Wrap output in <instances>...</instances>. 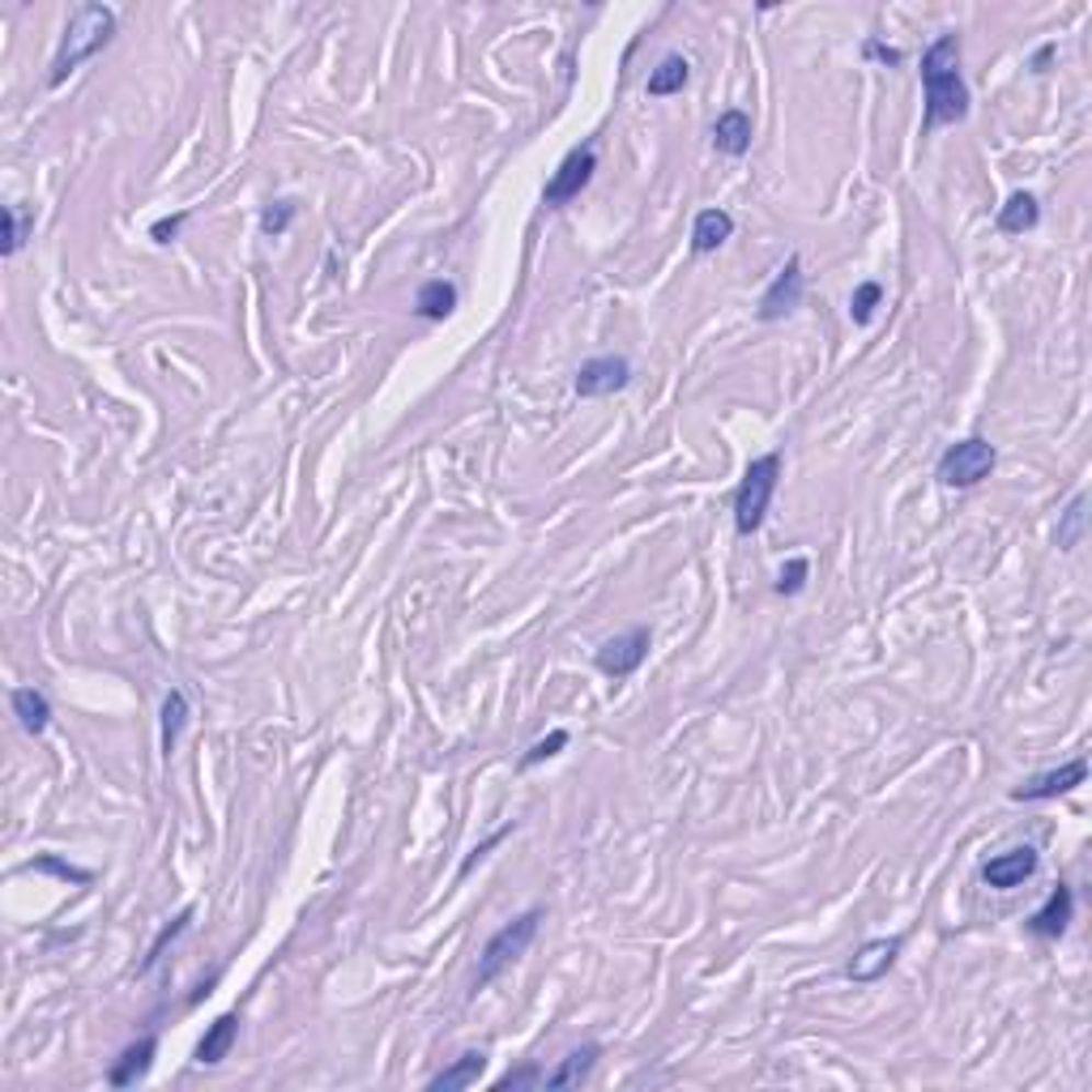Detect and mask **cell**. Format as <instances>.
Wrapping results in <instances>:
<instances>
[{
  "mask_svg": "<svg viewBox=\"0 0 1092 1092\" xmlns=\"http://www.w3.org/2000/svg\"><path fill=\"white\" fill-rule=\"evenodd\" d=\"M922 86H926V116H922L926 133L969 116V86L960 78V35H939L922 52Z\"/></svg>",
  "mask_w": 1092,
  "mask_h": 1092,
  "instance_id": "1",
  "label": "cell"
},
{
  "mask_svg": "<svg viewBox=\"0 0 1092 1092\" xmlns=\"http://www.w3.org/2000/svg\"><path fill=\"white\" fill-rule=\"evenodd\" d=\"M116 35V13L107 4H78L69 26H65V39H60V52L52 60V73H47V86H60L69 73H78L81 65L103 52Z\"/></svg>",
  "mask_w": 1092,
  "mask_h": 1092,
  "instance_id": "2",
  "label": "cell"
},
{
  "mask_svg": "<svg viewBox=\"0 0 1092 1092\" xmlns=\"http://www.w3.org/2000/svg\"><path fill=\"white\" fill-rule=\"evenodd\" d=\"M538 926H543V909H525L521 918H512L504 922L496 935L487 939V947H482V956H478V974H474V990H482V986H491L496 977L504 974L508 965H516L525 952H530V943L538 939Z\"/></svg>",
  "mask_w": 1092,
  "mask_h": 1092,
  "instance_id": "3",
  "label": "cell"
},
{
  "mask_svg": "<svg viewBox=\"0 0 1092 1092\" xmlns=\"http://www.w3.org/2000/svg\"><path fill=\"white\" fill-rule=\"evenodd\" d=\"M781 482V453H764L755 457L747 474H742L739 491H735V530L742 538H751L760 525H764V512L773 504Z\"/></svg>",
  "mask_w": 1092,
  "mask_h": 1092,
  "instance_id": "4",
  "label": "cell"
},
{
  "mask_svg": "<svg viewBox=\"0 0 1092 1092\" xmlns=\"http://www.w3.org/2000/svg\"><path fill=\"white\" fill-rule=\"evenodd\" d=\"M999 466V453L986 435H969L960 444H952L943 457H939V482L943 487H977L981 478H990V469Z\"/></svg>",
  "mask_w": 1092,
  "mask_h": 1092,
  "instance_id": "5",
  "label": "cell"
},
{
  "mask_svg": "<svg viewBox=\"0 0 1092 1092\" xmlns=\"http://www.w3.org/2000/svg\"><path fill=\"white\" fill-rule=\"evenodd\" d=\"M593 171H598V150L593 146H577L572 155L555 167L550 184L543 189V205L546 209H564L568 201H577V196L585 193L589 180H593Z\"/></svg>",
  "mask_w": 1092,
  "mask_h": 1092,
  "instance_id": "6",
  "label": "cell"
},
{
  "mask_svg": "<svg viewBox=\"0 0 1092 1092\" xmlns=\"http://www.w3.org/2000/svg\"><path fill=\"white\" fill-rule=\"evenodd\" d=\"M649 645H653V632H649V627H632L624 636L606 640V645L593 653V666H598L606 679H627V674H636L640 662L649 658Z\"/></svg>",
  "mask_w": 1092,
  "mask_h": 1092,
  "instance_id": "7",
  "label": "cell"
},
{
  "mask_svg": "<svg viewBox=\"0 0 1092 1092\" xmlns=\"http://www.w3.org/2000/svg\"><path fill=\"white\" fill-rule=\"evenodd\" d=\"M798 304H803V261H798V257H789V261L777 270V277L769 282V291L760 295V308H755V316H760L764 325H773V320L794 312Z\"/></svg>",
  "mask_w": 1092,
  "mask_h": 1092,
  "instance_id": "8",
  "label": "cell"
},
{
  "mask_svg": "<svg viewBox=\"0 0 1092 1092\" xmlns=\"http://www.w3.org/2000/svg\"><path fill=\"white\" fill-rule=\"evenodd\" d=\"M1089 777V760H1067L1050 773H1037V777L1020 781L1012 789V803H1042V798H1058V794H1071L1076 785H1084Z\"/></svg>",
  "mask_w": 1092,
  "mask_h": 1092,
  "instance_id": "9",
  "label": "cell"
},
{
  "mask_svg": "<svg viewBox=\"0 0 1092 1092\" xmlns=\"http://www.w3.org/2000/svg\"><path fill=\"white\" fill-rule=\"evenodd\" d=\"M632 385V363L624 354H602L589 359L585 367L577 372V397H611Z\"/></svg>",
  "mask_w": 1092,
  "mask_h": 1092,
  "instance_id": "10",
  "label": "cell"
},
{
  "mask_svg": "<svg viewBox=\"0 0 1092 1092\" xmlns=\"http://www.w3.org/2000/svg\"><path fill=\"white\" fill-rule=\"evenodd\" d=\"M1033 875H1037V850L1033 845H1020V850H1008V854H994L990 862H981V879L990 888H999V892L1020 888Z\"/></svg>",
  "mask_w": 1092,
  "mask_h": 1092,
  "instance_id": "11",
  "label": "cell"
},
{
  "mask_svg": "<svg viewBox=\"0 0 1092 1092\" xmlns=\"http://www.w3.org/2000/svg\"><path fill=\"white\" fill-rule=\"evenodd\" d=\"M900 947H905V939L892 935V939H871V943H862L858 952H854V960L845 965V977L850 981H879V977L888 974L892 965H897Z\"/></svg>",
  "mask_w": 1092,
  "mask_h": 1092,
  "instance_id": "12",
  "label": "cell"
},
{
  "mask_svg": "<svg viewBox=\"0 0 1092 1092\" xmlns=\"http://www.w3.org/2000/svg\"><path fill=\"white\" fill-rule=\"evenodd\" d=\"M1071 913H1076V897H1071L1067 884H1058L1050 892V900L1028 918V931L1037 939H1062L1067 935V926H1071Z\"/></svg>",
  "mask_w": 1092,
  "mask_h": 1092,
  "instance_id": "13",
  "label": "cell"
},
{
  "mask_svg": "<svg viewBox=\"0 0 1092 1092\" xmlns=\"http://www.w3.org/2000/svg\"><path fill=\"white\" fill-rule=\"evenodd\" d=\"M155 1054H158V1037H141V1042H133V1046L116 1058V1067L107 1071V1084H112V1089H133L137 1080H146V1076H150Z\"/></svg>",
  "mask_w": 1092,
  "mask_h": 1092,
  "instance_id": "14",
  "label": "cell"
},
{
  "mask_svg": "<svg viewBox=\"0 0 1092 1092\" xmlns=\"http://www.w3.org/2000/svg\"><path fill=\"white\" fill-rule=\"evenodd\" d=\"M751 137H755V124H751V116L739 112V107L721 112L717 124H713V146H717L721 155H730V158L747 155V150H751Z\"/></svg>",
  "mask_w": 1092,
  "mask_h": 1092,
  "instance_id": "15",
  "label": "cell"
},
{
  "mask_svg": "<svg viewBox=\"0 0 1092 1092\" xmlns=\"http://www.w3.org/2000/svg\"><path fill=\"white\" fill-rule=\"evenodd\" d=\"M598 1058H602V1046H581V1050H572L568 1058H559L555 1071H546L543 1089H577V1084H585L589 1076H593V1067H598Z\"/></svg>",
  "mask_w": 1092,
  "mask_h": 1092,
  "instance_id": "16",
  "label": "cell"
},
{
  "mask_svg": "<svg viewBox=\"0 0 1092 1092\" xmlns=\"http://www.w3.org/2000/svg\"><path fill=\"white\" fill-rule=\"evenodd\" d=\"M235 1037H239V1015L235 1012H227V1015H218L209 1028H205V1037H201V1046H196V1062L201 1067H218L227 1054H231V1046H235Z\"/></svg>",
  "mask_w": 1092,
  "mask_h": 1092,
  "instance_id": "17",
  "label": "cell"
},
{
  "mask_svg": "<svg viewBox=\"0 0 1092 1092\" xmlns=\"http://www.w3.org/2000/svg\"><path fill=\"white\" fill-rule=\"evenodd\" d=\"M735 235V218L726 209H701L692 223V252H717L726 239Z\"/></svg>",
  "mask_w": 1092,
  "mask_h": 1092,
  "instance_id": "18",
  "label": "cell"
},
{
  "mask_svg": "<svg viewBox=\"0 0 1092 1092\" xmlns=\"http://www.w3.org/2000/svg\"><path fill=\"white\" fill-rule=\"evenodd\" d=\"M482 1067H487V1050H466L453 1067H444L440 1076H431V1092H457V1089H469L478 1076H482Z\"/></svg>",
  "mask_w": 1092,
  "mask_h": 1092,
  "instance_id": "19",
  "label": "cell"
},
{
  "mask_svg": "<svg viewBox=\"0 0 1092 1092\" xmlns=\"http://www.w3.org/2000/svg\"><path fill=\"white\" fill-rule=\"evenodd\" d=\"M457 308V286L453 282H444V277H431L419 286V295H414V312L423 316V320H444V316Z\"/></svg>",
  "mask_w": 1092,
  "mask_h": 1092,
  "instance_id": "20",
  "label": "cell"
},
{
  "mask_svg": "<svg viewBox=\"0 0 1092 1092\" xmlns=\"http://www.w3.org/2000/svg\"><path fill=\"white\" fill-rule=\"evenodd\" d=\"M1037 223H1042V205H1037V196L1033 193L1008 196V205L999 209V231L1003 235H1024V231H1033Z\"/></svg>",
  "mask_w": 1092,
  "mask_h": 1092,
  "instance_id": "21",
  "label": "cell"
},
{
  "mask_svg": "<svg viewBox=\"0 0 1092 1092\" xmlns=\"http://www.w3.org/2000/svg\"><path fill=\"white\" fill-rule=\"evenodd\" d=\"M13 717L22 721L26 735H43V730L52 726V704H47V696L35 692V687H18V692H13Z\"/></svg>",
  "mask_w": 1092,
  "mask_h": 1092,
  "instance_id": "22",
  "label": "cell"
},
{
  "mask_svg": "<svg viewBox=\"0 0 1092 1092\" xmlns=\"http://www.w3.org/2000/svg\"><path fill=\"white\" fill-rule=\"evenodd\" d=\"M692 78V65L687 56H662V65L649 73V94L653 99H666V94H679Z\"/></svg>",
  "mask_w": 1092,
  "mask_h": 1092,
  "instance_id": "23",
  "label": "cell"
},
{
  "mask_svg": "<svg viewBox=\"0 0 1092 1092\" xmlns=\"http://www.w3.org/2000/svg\"><path fill=\"white\" fill-rule=\"evenodd\" d=\"M184 726H189V696L184 692H167V701H162V755L175 751Z\"/></svg>",
  "mask_w": 1092,
  "mask_h": 1092,
  "instance_id": "24",
  "label": "cell"
},
{
  "mask_svg": "<svg viewBox=\"0 0 1092 1092\" xmlns=\"http://www.w3.org/2000/svg\"><path fill=\"white\" fill-rule=\"evenodd\" d=\"M1084 525H1089V496H1076L1058 521V550H1076L1084 538Z\"/></svg>",
  "mask_w": 1092,
  "mask_h": 1092,
  "instance_id": "25",
  "label": "cell"
},
{
  "mask_svg": "<svg viewBox=\"0 0 1092 1092\" xmlns=\"http://www.w3.org/2000/svg\"><path fill=\"white\" fill-rule=\"evenodd\" d=\"M35 227V218L26 214V209H18V205H4V257H18L22 252V243H26V231Z\"/></svg>",
  "mask_w": 1092,
  "mask_h": 1092,
  "instance_id": "26",
  "label": "cell"
},
{
  "mask_svg": "<svg viewBox=\"0 0 1092 1092\" xmlns=\"http://www.w3.org/2000/svg\"><path fill=\"white\" fill-rule=\"evenodd\" d=\"M879 304H884V286L879 282H862L858 291H854V299H850V316L858 325H871V316H875Z\"/></svg>",
  "mask_w": 1092,
  "mask_h": 1092,
  "instance_id": "27",
  "label": "cell"
},
{
  "mask_svg": "<svg viewBox=\"0 0 1092 1092\" xmlns=\"http://www.w3.org/2000/svg\"><path fill=\"white\" fill-rule=\"evenodd\" d=\"M568 747V730H550L546 739H538L530 751H525V760H521V769H534V764H543V760H550V755H559Z\"/></svg>",
  "mask_w": 1092,
  "mask_h": 1092,
  "instance_id": "28",
  "label": "cell"
},
{
  "mask_svg": "<svg viewBox=\"0 0 1092 1092\" xmlns=\"http://www.w3.org/2000/svg\"><path fill=\"white\" fill-rule=\"evenodd\" d=\"M807 572H811V564L798 555V559H789L785 568H781V577H777V593L781 598H794V593H803V585H807Z\"/></svg>",
  "mask_w": 1092,
  "mask_h": 1092,
  "instance_id": "29",
  "label": "cell"
},
{
  "mask_svg": "<svg viewBox=\"0 0 1092 1092\" xmlns=\"http://www.w3.org/2000/svg\"><path fill=\"white\" fill-rule=\"evenodd\" d=\"M189 922H193V909H184V913H180V918H175V922H171V926H167V931H162V935L155 939V947H150V956H146L141 974H146V969H155L158 960H162V952H167V943H171V939L184 935V931H189Z\"/></svg>",
  "mask_w": 1092,
  "mask_h": 1092,
  "instance_id": "30",
  "label": "cell"
},
{
  "mask_svg": "<svg viewBox=\"0 0 1092 1092\" xmlns=\"http://www.w3.org/2000/svg\"><path fill=\"white\" fill-rule=\"evenodd\" d=\"M291 218H295V201H273V205H265V214H261V231L282 235L291 227Z\"/></svg>",
  "mask_w": 1092,
  "mask_h": 1092,
  "instance_id": "31",
  "label": "cell"
},
{
  "mask_svg": "<svg viewBox=\"0 0 1092 1092\" xmlns=\"http://www.w3.org/2000/svg\"><path fill=\"white\" fill-rule=\"evenodd\" d=\"M543 1067H521V1071H508L496 1080V1092H512V1089H538L543 1084Z\"/></svg>",
  "mask_w": 1092,
  "mask_h": 1092,
  "instance_id": "32",
  "label": "cell"
},
{
  "mask_svg": "<svg viewBox=\"0 0 1092 1092\" xmlns=\"http://www.w3.org/2000/svg\"><path fill=\"white\" fill-rule=\"evenodd\" d=\"M504 837H512V823H504V828H500V832H491V837H487V841H482V845H474V850H469V858L462 862V871H457V879H466L469 871H474V866H478V862L487 858V854H491V850H496V845H500V841H504Z\"/></svg>",
  "mask_w": 1092,
  "mask_h": 1092,
  "instance_id": "33",
  "label": "cell"
},
{
  "mask_svg": "<svg viewBox=\"0 0 1092 1092\" xmlns=\"http://www.w3.org/2000/svg\"><path fill=\"white\" fill-rule=\"evenodd\" d=\"M26 871H52V875H60V879H73V884H90V871H78V866H69V862L60 858H35Z\"/></svg>",
  "mask_w": 1092,
  "mask_h": 1092,
  "instance_id": "34",
  "label": "cell"
},
{
  "mask_svg": "<svg viewBox=\"0 0 1092 1092\" xmlns=\"http://www.w3.org/2000/svg\"><path fill=\"white\" fill-rule=\"evenodd\" d=\"M184 223H189V209H180L175 218H158L155 227H150V239H155V243H171V239L180 235V227H184Z\"/></svg>",
  "mask_w": 1092,
  "mask_h": 1092,
  "instance_id": "35",
  "label": "cell"
},
{
  "mask_svg": "<svg viewBox=\"0 0 1092 1092\" xmlns=\"http://www.w3.org/2000/svg\"><path fill=\"white\" fill-rule=\"evenodd\" d=\"M862 52H866L871 60H879V65H900V52H897V47H884V43H875V39L866 43Z\"/></svg>",
  "mask_w": 1092,
  "mask_h": 1092,
  "instance_id": "36",
  "label": "cell"
}]
</instances>
